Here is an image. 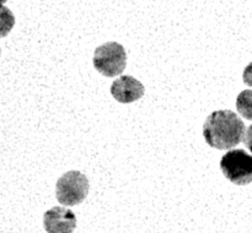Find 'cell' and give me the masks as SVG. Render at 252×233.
Listing matches in <instances>:
<instances>
[{
    "label": "cell",
    "mask_w": 252,
    "mask_h": 233,
    "mask_svg": "<svg viewBox=\"0 0 252 233\" xmlns=\"http://www.w3.org/2000/svg\"><path fill=\"white\" fill-rule=\"evenodd\" d=\"M236 109L245 119L252 120V90H245L236 98Z\"/></svg>",
    "instance_id": "52a82bcc"
},
{
    "label": "cell",
    "mask_w": 252,
    "mask_h": 233,
    "mask_svg": "<svg viewBox=\"0 0 252 233\" xmlns=\"http://www.w3.org/2000/svg\"><path fill=\"white\" fill-rule=\"evenodd\" d=\"M6 1H7V0H0V6H1L2 4H5Z\"/></svg>",
    "instance_id": "8fae6325"
},
{
    "label": "cell",
    "mask_w": 252,
    "mask_h": 233,
    "mask_svg": "<svg viewBox=\"0 0 252 233\" xmlns=\"http://www.w3.org/2000/svg\"><path fill=\"white\" fill-rule=\"evenodd\" d=\"M144 91L143 83L129 75L121 76L111 86V95L120 103L135 102L143 97Z\"/></svg>",
    "instance_id": "8992f818"
},
{
    "label": "cell",
    "mask_w": 252,
    "mask_h": 233,
    "mask_svg": "<svg viewBox=\"0 0 252 233\" xmlns=\"http://www.w3.org/2000/svg\"><path fill=\"white\" fill-rule=\"evenodd\" d=\"M94 66L106 78H115L125 71L127 65V53L122 44L107 42L97 47L94 53Z\"/></svg>",
    "instance_id": "7a4b0ae2"
},
{
    "label": "cell",
    "mask_w": 252,
    "mask_h": 233,
    "mask_svg": "<svg viewBox=\"0 0 252 233\" xmlns=\"http://www.w3.org/2000/svg\"><path fill=\"white\" fill-rule=\"evenodd\" d=\"M245 124L233 110H216L208 115L203 125L206 142L213 149L230 150L244 140Z\"/></svg>",
    "instance_id": "6da1fadb"
},
{
    "label": "cell",
    "mask_w": 252,
    "mask_h": 233,
    "mask_svg": "<svg viewBox=\"0 0 252 233\" xmlns=\"http://www.w3.org/2000/svg\"><path fill=\"white\" fill-rule=\"evenodd\" d=\"M88 177L79 171H69L56 184L57 200L65 206H75L83 203L89 194Z\"/></svg>",
    "instance_id": "3957f363"
},
{
    "label": "cell",
    "mask_w": 252,
    "mask_h": 233,
    "mask_svg": "<svg viewBox=\"0 0 252 233\" xmlns=\"http://www.w3.org/2000/svg\"><path fill=\"white\" fill-rule=\"evenodd\" d=\"M43 226L47 233H73L76 227V216L69 208L54 206L44 212Z\"/></svg>",
    "instance_id": "5b68a950"
},
{
    "label": "cell",
    "mask_w": 252,
    "mask_h": 233,
    "mask_svg": "<svg viewBox=\"0 0 252 233\" xmlns=\"http://www.w3.org/2000/svg\"><path fill=\"white\" fill-rule=\"evenodd\" d=\"M243 80L248 86L252 87V61L245 68L243 73Z\"/></svg>",
    "instance_id": "9c48e42d"
},
{
    "label": "cell",
    "mask_w": 252,
    "mask_h": 233,
    "mask_svg": "<svg viewBox=\"0 0 252 233\" xmlns=\"http://www.w3.org/2000/svg\"><path fill=\"white\" fill-rule=\"evenodd\" d=\"M243 141H244V144H245V146L250 150V152H252V124L248 128V130L245 131Z\"/></svg>",
    "instance_id": "30bf717a"
},
{
    "label": "cell",
    "mask_w": 252,
    "mask_h": 233,
    "mask_svg": "<svg viewBox=\"0 0 252 233\" xmlns=\"http://www.w3.org/2000/svg\"><path fill=\"white\" fill-rule=\"evenodd\" d=\"M15 25V16L6 6H0V38H4L11 32Z\"/></svg>",
    "instance_id": "ba28073f"
},
{
    "label": "cell",
    "mask_w": 252,
    "mask_h": 233,
    "mask_svg": "<svg viewBox=\"0 0 252 233\" xmlns=\"http://www.w3.org/2000/svg\"><path fill=\"white\" fill-rule=\"evenodd\" d=\"M220 169L225 178L235 185L252 183V156L245 150L236 149L226 152L220 159Z\"/></svg>",
    "instance_id": "277c9868"
}]
</instances>
